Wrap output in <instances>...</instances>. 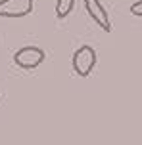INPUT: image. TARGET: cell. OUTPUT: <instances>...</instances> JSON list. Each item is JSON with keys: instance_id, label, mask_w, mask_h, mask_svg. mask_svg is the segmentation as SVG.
<instances>
[{"instance_id": "1", "label": "cell", "mask_w": 142, "mask_h": 145, "mask_svg": "<svg viewBox=\"0 0 142 145\" xmlns=\"http://www.w3.org/2000/svg\"><path fill=\"white\" fill-rule=\"evenodd\" d=\"M96 50L89 46V44H85L81 48H77L73 54V57H71V65H73V71L79 74V76H89L92 69L96 67Z\"/></svg>"}, {"instance_id": "2", "label": "cell", "mask_w": 142, "mask_h": 145, "mask_svg": "<svg viewBox=\"0 0 142 145\" xmlns=\"http://www.w3.org/2000/svg\"><path fill=\"white\" fill-rule=\"evenodd\" d=\"M44 50L38 46H23L14 54V63L21 69H37L44 61Z\"/></svg>"}, {"instance_id": "3", "label": "cell", "mask_w": 142, "mask_h": 145, "mask_svg": "<svg viewBox=\"0 0 142 145\" xmlns=\"http://www.w3.org/2000/svg\"><path fill=\"white\" fill-rule=\"evenodd\" d=\"M33 6L35 0H0V17H25Z\"/></svg>"}, {"instance_id": "4", "label": "cell", "mask_w": 142, "mask_h": 145, "mask_svg": "<svg viewBox=\"0 0 142 145\" xmlns=\"http://www.w3.org/2000/svg\"><path fill=\"white\" fill-rule=\"evenodd\" d=\"M85 8H87V14L90 15V19L96 23L102 31H106V33L112 31L110 15H108V12H106V8L102 6L100 0H85Z\"/></svg>"}, {"instance_id": "5", "label": "cell", "mask_w": 142, "mask_h": 145, "mask_svg": "<svg viewBox=\"0 0 142 145\" xmlns=\"http://www.w3.org/2000/svg\"><path fill=\"white\" fill-rule=\"evenodd\" d=\"M75 6V0H56V15L63 19L71 14V10Z\"/></svg>"}, {"instance_id": "6", "label": "cell", "mask_w": 142, "mask_h": 145, "mask_svg": "<svg viewBox=\"0 0 142 145\" xmlns=\"http://www.w3.org/2000/svg\"><path fill=\"white\" fill-rule=\"evenodd\" d=\"M131 14L136 15V17H142V0H138V2H135L131 6Z\"/></svg>"}]
</instances>
